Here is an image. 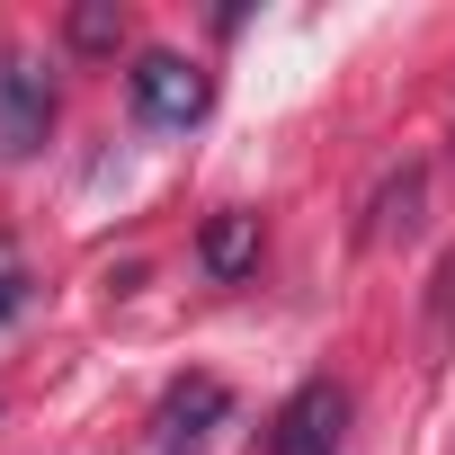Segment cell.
Returning a JSON list of instances; mask_svg holds the SVG:
<instances>
[{
  "label": "cell",
  "mask_w": 455,
  "mask_h": 455,
  "mask_svg": "<svg viewBox=\"0 0 455 455\" xmlns=\"http://www.w3.org/2000/svg\"><path fill=\"white\" fill-rule=\"evenodd\" d=\"M54 134V81L28 54H0V161H36Z\"/></svg>",
  "instance_id": "obj_3"
},
{
  "label": "cell",
  "mask_w": 455,
  "mask_h": 455,
  "mask_svg": "<svg viewBox=\"0 0 455 455\" xmlns=\"http://www.w3.org/2000/svg\"><path fill=\"white\" fill-rule=\"evenodd\" d=\"M223 411H233V393H223L214 375H196V384H179L170 402H161V446H196Z\"/></svg>",
  "instance_id": "obj_5"
},
{
  "label": "cell",
  "mask_w": 455,
  "mask_h": 455,
  "mask_svg": "<svg viewBox=\"0 0 455 455\" xmlns=\"http://www.w3.org/2000/svg\"><path fill=\"white\" fill-rule=\"evenodd\" d=\"M63 36H72V54H116V36H125V10H116V0H81V10L63 19Z\"/></svg>",
  "instance_id": "obj_6"
},
{
  "label": "cell",
  "mask_w": 455,
  "mask_h": 455,
  "mask_svg": "<svg viewBox=\"0 0 455 455\" xmlns=\"http://www.w3.org/2000/svg\"><path fill=\"white\" fill-rule=\"evenodd\" d=\"M339 428H348V393H339L331 375H313V384H295V393L277 402L259 455H339Z\"/></svg>",
  "instance_id": "obj_2"
},
{
  "label": "cell",
  "mask_w": 455,
  "mask_h": 455,
  "mask_svg": "<svg viewBox=\"0 0 455 455\" xmlns=\"http://www.w3.org/2000/svg\"><path fill=\"white\" fill-rule=\"evenodd\" d=\"M251 259H259V214L251 205H223L205 233H196V268L214 286H233V277H251Z\"/></svg>",
  "instance_id": "obj_4"
},
{
  "label": "cell",
  "mask_w": 455,
  "mask_h": 455,
  "mask_svg": "<svg viewBox=\"0 0 455 455\" xmlns=\"http://www.w3.org/2000/svg\"><path fill=\"white\" fill-rule=\"evenodd\" d=\"M419 196H428V179H419V170H402V179H384V196H375V214H366V242H384L393 223H402V233H411V223H419Z\"/></svg>",
  "instance_id": "obj_7"
},
{
  "label": "cell",
  "mask_w": 455,
  "mask_h": 455,
  "mask_svg": "<svg viewBox=\"0 0 455 455\" xmlns=\"http://www.w3.org/2000/svg\"><path fill=\"white\" fill-rule=\"evenodd\" d=\"M125 99H134V116H143V125L188 134V125H205V108H214V72H205V63H188V54H170V45H152V54H134Z\"/></svg>",
  "instance_id": "obj_1"
},
{
  "label": "cell",
  "mask_w": 455,
  "mask_h": 455,
  "mask_svg": "<svg viewBox=\"0 0 455 455\" xmlns=\"http://www.w3.org/2000/svg\"><path fill=\"white\" fill-rule=\"evenodd\" d=\"M19 304H28V277H19V268H0V322H10Z\"/></svg>",
  "instance_id": "obj_8"
}]
</instances>
